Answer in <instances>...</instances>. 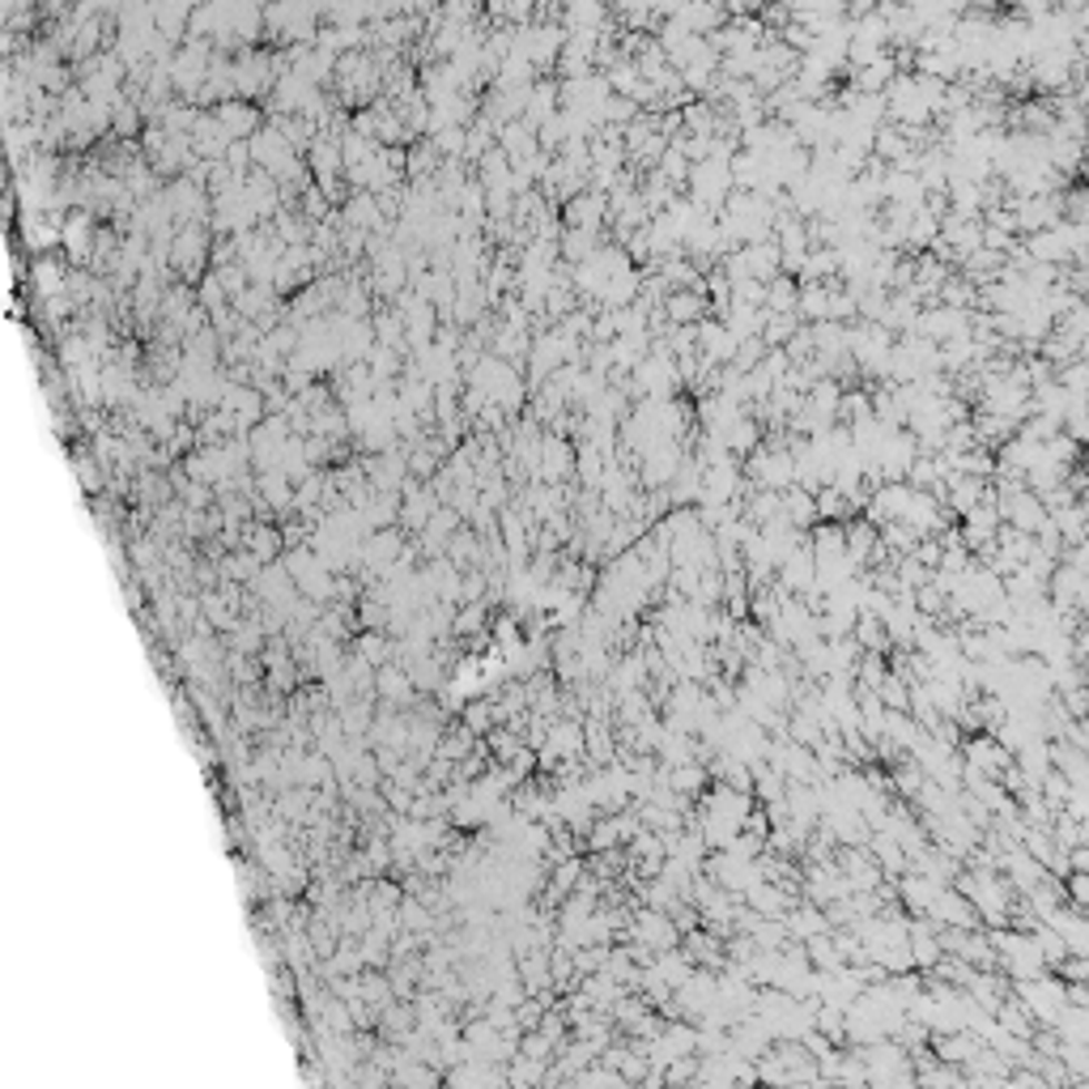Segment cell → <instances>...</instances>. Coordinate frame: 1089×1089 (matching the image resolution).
Wrapping results in <instances>:
<instances>
[{
	"label": "cell",
	"mask_w": 1089,
	"mask_h": 1089,
	"mask_svg": "<svg viewBox=\"0 0 1089 1089\" xmlns=\"http://www.w3.org/2000/svg\"><path fill=\"white\" fill-rule=\"evenodd\" d=\"M626 937H638L652 953H660V949H673V944H677V923H673L669 911L647 907V911L634 915V928H626Z\"/></svg>",
	"instance_id": "1"
}]
</instances>
